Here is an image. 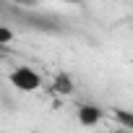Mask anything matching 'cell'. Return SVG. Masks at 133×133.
Here are the masks:
<instances>
[{"instance_id":"6da1fadb","label":"cell","mask_w":133,"mask_h":133,"mask_svg":"<svg viewBox=\"0 0 133 133\" xmlns=\"http://www.w3.org/2000/svg\"><path fill=\"white\" fill-rule=\"evenodd\" d=\"M8 84L16 89V91H39L42 89V76L29 68V65H16V68L8 73Z\"/></svg>"},{"instance_id":"7a4b0ae2","label":"cell","mask_w":133,"mask_h":133,"mask_svg":"<svg viewBox=\"0 0 133 133\" xmlns=\"http://www.w3.org/2000/svg\"><path fill=\"white\" fill-rule=\"evenodd\" d=\"M102 117H104L102 107H99V104H91V102H84V104H78V110H76V120H78V125H84V128L99 125Z\"/></svg>"},{"instance_id":"3957f363","label":"cell","mask_w":133,"mask_h":133,"mask_svg":"<svg viewBox=\"0 0 133 133\" xmlns=\"http://www.w3.org/2000/svg\"><path fill=\"white\" fill-rule=\"evenodd\" d=\"M52 86H55V91H60V94H73V78H71L68 73H57Z\"/></svg>"},{"instance_id":"277c9868","label":"cell","mask_w":133,"mask_h":133,"mask_svg":"<svg viewBox=\"0 0 133 133\" xmlns=\"http://www.w3.org/2000/svg\"><path fill=\"white\" fill-rule=\"evenodd\" d=\"M112 115H115V120L120 123V128H123V130H130V128H133V112H125V110H115Z\"/></svg>"},{"instance_id":"5b68a950","label":"cell","mask_w":133,"mask_h":133,"mask_svg":"<svg viewBox=\"0 0 133 133\" xmlns=\"http://www.w3.org/2000/svg\"><path fill=\"white\" fill-rule=\"evenodd\" d=\"M8 42H13V31H11L8 26H3V24H0V44H3V47H8Z\"/></svg>"},{"instance_id":"8992f818","label":"cell","mask_w":133,"mask_h":133,"mask_svg":"<svg viewBox=\"0 0 133 133\" xmlns=\"http://www.w3.org/2000/svg\"><path fill=\"white\" fill-rule=\"evenodd\" d=\"M115 133H130V130H123V128H117V130H115Z\"/></svg>"},{"instance_id":"52a82bcc","label":"cell","mask_w":133,"mask_h":133,"mask_svg":"<svg viewBox=\"0 0 133 133\" xmlns=\"http://www.w3.org/2000/svg\"><path fill=\"white\" fill-rule=\"evenodd\" d=\"M3 50H5V47H3V44H0V55H3Z\"/></svg>"}]
</instances>
